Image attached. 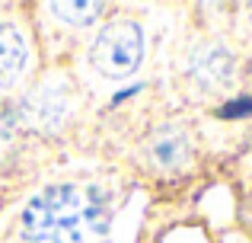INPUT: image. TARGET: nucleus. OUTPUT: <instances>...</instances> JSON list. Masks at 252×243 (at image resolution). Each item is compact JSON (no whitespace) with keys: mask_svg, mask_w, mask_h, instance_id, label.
I'll return each mask as SVG.
<instances>
[{"mask_svg":"<svg viewBox=\"0 0 252 243\" xmlns=\"http://www.w3.org/2000/svg\"><path fill=\"white\" fill-rule=\"evenodd\" d=\"M109 231V195L83 182H55L19 214V243H105Z\"/></svg>","mask_w":252,"mask_h":243,"instance_id":"nucleus-1","label":"nucleus"},{"mask_svg":"<svg viewBox=\"0 0 252 243\" xmlns=\"http://www.w3.org/2000/svg\"><path fill=\"white\" fill-rule=\"evenodd\" d=\"M141 61H144V32L131 19L109 23L90 48V64L102 77H112V80L131 77L141 68Z\"/></svg>","mask_w":252,"mask_h":243,"instance_id":"nucleus-2","label":"nucleus"},{"mask_svg":"<svg viewBox=\"0 0 252 243\" xmlns=\"http://www.w3.org/2000/svg\"><path fill=\"white\" fill-rule=\"evenodd\" d=\"M189 74L198 87L204 90H220L233 80V55L217 42H204L191 51L189 58Z\"/></svg>","mask_w":252,"mask_h":243,"instance_id":"nucleus-3","label":"nucleus"},{"mask_svg":"<svg viewBox=\"0 0 252 243\" xmlns=\"http://www.w3.org/2000/svg\"><path fill=\"white\" fill-rule=\"evenodd\" d=\"M29 64V45L19 26L0 23V87H13L26 74Z\"/></svg>","mask_w":252,"mask_h":243,"instance_id":"nucleus-4","label":"nucleus"},{"mask_svg":"<svg viewBox=\"0 0 252 243\" xmlns=\"http://www.w3.org/2000/svg\"><path fill=\"white\" fill-rule=\"evenodd\" d=\"M150 160L163 170H176L189 160V138L176 128H163L150 141Z\"/></svg>","mask_w":252,"mask_h":243,"instance_id":"nucleus-5","label":"nucleus"},{"mask_svg":"<svg viewBox=\"0 0 252 243\" xmlns=\"http://www.w3.org/2000/svg\"><path fill=\"white\" fill-rule=\"evenodd\" d=\"M51 13H58L64 23L86 26L96 19V13H102V6L99 3H51Z\"/></svg>","mask_w":252,"mask_h":243,"instance_id":"nucleus-6","label":"nucleus"},{"mask_svg":"<svg viewBox=\"0 0 252 243\" xmlns=\"http://www.w3.org/2000/svg\"><path fill=\"white\" fill-rule=\"evenodd\" d=\"M249 13H252V6H249ZM249 19H252V16H249Z\"/></svg>","mask_w":252,"mask_h":243,"instance_id":"nucleus-7","label":"nucleus"}]
</instances>
